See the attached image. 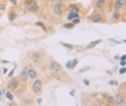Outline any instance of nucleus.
<instances>
[{
    "label": "nucleus",
    "instance_id": "f257e3e1",
    "mask_svg": "<svg viewBox=\"0 0 126 106\" xmlns=\"http://www.w3.org/2000/svg\"><path fill=\"white\" fill-rule=\"evenodd\" d=\"M46 56H47L46 49H33V50H29V52L24 55L23 60H26L29 65L40 66V65H43Z\"/></svg>",
    "mask_w": 126,
    "mask_h": 106
},
{
    "label": "nucleus",
    "instance_id": "f03ea898",
    "mask_svg": "<svg viewBox=\"0 0 126 106\" xmlns=\"http://www.w3.org/2000/svg\"><path fill=\"white\" fill-rule=\"evenodd\" d=\"M69 0H50V15L55 20H60L66 13V3Z\"/></svg>",
    "mask_w": 126,
    "mask_h": 106
},
{
    "label": "nucleus",
    "instance_id": "7ed1b4c3",
    "mask_svg": "<svg viewBox=\"0 0 126 106\" xmlns=\"http://www.w3.org/2000/svg\"><path fill=\"white\" fill-rule=\"evenodd\" d=\"M22 7L32 15H36V16H42L43 15V6L40 3V0H22Z\"/></svg>",
    "mask_w": 126,
    "mask_h": 106
},
{
    "label": "nucleus",
    "instance_id": "20e7f679",
    "mask_svg": "<svg viewBox=\"0 0 126 106\" xmlns=\"http://www.w3.org/2000/svg\"><path fill=\"white\" fill-rule=\"evenodd\" d=\"M87 22L97 23V25H105V23H108V13L100 12V10H93L92 13L87 15Z\"/></svg>",
    "mask_w": 126,
    "mask_h": 106
},
{
    "label": "nucleus",
    "instance_id": "39448f33",
    "mask_svg": "<svg viewBox=\"0 0 126 106\" xmlns=\"http://www.w3.org/2000/svg\"><path fill=\"white\" fill-rule=\"evenodd\" d=\"M43 66H45V69H47L49 72H63V70H64V67H63L56 59H53V57L49 56V55H47L46 59H45Z\"/></svg>",
    "mask_w": 126,
    "mask_h": 106
},
{
    "label": "nucleus",
    "instance_id": "423d86ee",
    "mask_svg": "<svg viewBox=\"0 0 126 106\" xmlns=\"http://www.w3.org/2000/svg\"><path fill=\"white\" fill-rule=\"evenodd\" d=\"M45 79H42V77H36L34 80H30V88H29V90H30L32 95H34V96H39V95H42L43 93V86H45Z\"/></svg>",
    "mask_w": 126,
    "mask_h": 106
},
{
    "label": "nucleus",
    "instance_id": "0eeeda50",
    "mask_svg": "<svg viewBox=\"0 0 126 106\" xmlns=\"http://www.w3.org/2000/svg\"><path fill=\"white\" fill-rule=\"evenodd\" d=\"M49 75H50L52 79L59 80L60 83H64V85H70L72 83V79L67 76V73H66V69H64L63 72H49Z\"/></svg>",
    "mask_w": 126,
    "mask_h": 106
},
{
    "label": "nucleus",
    "instance_id": "6e6552de",
    "mask_svg": "<svg viewBox=\"0 0 126 106\" xmlns=\"http://www.w3.org/2000/svg\"><path fill=\"white\" fill-rule=\"evenodd\" d=\"M109 20L108 23H120L125 22V12H118V10H109Z\"/></svg>",
    "mask_w": 126,
    "mask_h": 106
},
{
    "label": "nucleus",
    "instance_id": "1a4fd4ad",
    "mask_svg": "<svg viewBox=\"0 0 126 106\" xmlns=\"http://www.w3.org/2000/svg\"><path fill=\"white\" fill-rule=\"evenodd\" d=\"M93 10H100V12H109L110 10V0H93L92 1Z\"/></svg>",
    "mask_w": 126,
    "mask_h": 106
},
{
    "label": "nucleus",
    "instance_id": "9d476101",
    "mask_svg": "<svg viewBox=\"0 0 126 106\" xmlns=\"http://www.w3.org/2000/svg\"><path fill=\"white\" fill-rule=\"evenodd\" d=\"M66 12H76V13H83L85 12V6L79 1H67L66 3Z\"/></svg>",
    "mask_w": 126,
    "mask_h": 106
},
{
    "label": "nucleus",
    "instance_id": "9b49d317",
    "mask_svg": "<svg viewBox=\"0 0 126 106\" xmlns=\"http://www.w3.org/2000/svg\"><path fill=\"white\" fill-rule=\"evenodd\" d=\"M115 106H125L126 105V90H118L115 95Z\"/></svg>",
    "mask_w": 126,
    "mask_h": 106
},
{
    "label": "nucleus",
    "instance_id": "f8f14e48",
    "mask_svg": "<svg viewBox=\"0 0 126 106\" xmlns=\"http://www.w3.org/2000/svg\"><path fill=\"white\" fill-rule=\"evenodd\" d=\"M20 86V80L17 76H12V77H7V83H6V89L12 90L15 93V90Z\"/></svg>",
    "mask_w": 126,
    "mask_h": 106
},
{
    "label": "nucleus",
    "instance_id": "ddd939ff",
    "mask_svg": "<svg viewBox=\"0 0 126 106\" xmlns=\"http://www.w3.org/2000/svg\"><path fill=\"white\" fill-rule=\"evenodd\" d=\"M110 10L125 12L126 10V0H112L110 1Z\"/></svg>",
    "mask_w": 126,
    "mask_h": 106
},
{
    "label": "nucleus",
    "instance_id": "4468645a",
    "mask_svg": "<svg viewBox=\"0 0 126 106\" xmlns=\"http://www.w3.org/2000/svg\"><path fill=\"white\" fill-rule=\"evenodd\" d=\"M26 66H27V76H29V80H34L36 77L40 76L39 69H37L34 65H29V63H27Z\"/></svg>",
    "mask_w": 126,
    "mask_h": 106
},
{
    "label": "nucleus",
    "instance_id": "2eb2a0df",
    "mask_svg": "<svg viewBox=\"0 0 126 106\" xmlns=\"http://www.w3.org/2000/svg\"><path fill=\"white\" fill-rule=\"evenodd\" d=\"M17 77H19V80L20 83H24V85H29V76H27V66L24 65L22 67V70H20V73L17 75Z\"/></svg>",
    "mask_w": 126,
    "mask_h": 106
},
{
    "label": "nucleus",
    "instance_id": "dca6fc26",
    "mask_svg": "<svg viewBox=\"0 0 126 106\" xmlns=\"http://www.w3.org/2000/svg\"><path fill=\"white\" fill-rule=\"evenodd\" d=\"M7 19L10 23H15L16 20L19 19V7H12L9 9L7 12Z\"/></svg>",
    "mask_w": 126,
    "mask_h": 106
},
{
    "label": "nucleus",
    "instance_id": "f3484780",
    "mask_svg": "<svg viewBox=\"0 0 126 106\" xmlns=\"http://www.w3.org/2000/svg\"><path fill=\"white\" fill-rule=\"evenodd\" d=\"M29 92V88H27V85H24V83H20V86L15 90V98H23L24 95Z\"/></svg>",
    "mask_w": 126,
    "mask_h": 106
},
{
    "label": "nucleus",
    "instance_id": "a211bd4d",
    "mask_svg": "<svg viewBox=\"0 0 126 106\" xmlns=\"http://www.w3.org/2000/svg\"><path fill=\"white\" fill-rule=\"evenodd\" d=\"M20 105H23V106H32V105H34V95H24L23 98H20Z\"/></svg>",
    "mask_w": 126,
    "mask_h": 106
},
{
    "label": "nucleus",
    "instance_id": "6ab92c4d",
    "mask_svg": "<svg viewBox=\"0 0 126 106\" xmlns=\"http://www.w3.org/2000/svg\"><path fill=\"white\" fill-rule=\"evenodd\" d=\"M78 65H79V57H73V59H70V60H67L66 65L63 66V67H64L66 70H73Z\"/></svg>",
    "mask_w": 126,
    "mask_h": 106
},
{
    "label": "nucleus",
    "instance_id": "aec40b11",
    "mask_svg": "<svg viewBox=\"0 0 126 106\" xmlns=\"http://www.w3.org/2000/svg\"><path fill=\"white\" fill-rule=\"evenodd\" d=\"M103 103H105V106H115V98H113V95L103 92Z\"/></svg>",
    "mask_w": 126,
    "mask_h": 106
},
{
    "label": "nucleus",
    "instance_id": "412c9836",
    "mask_svg": "<svg viewBox=\"0 0 126 106\" xmlns=\"http://www.w3.org/2000/svg\"><path fill=\"white\" fill-rule=\"evenodd\" d=\"M102 39H96V40H92L89 45H86V46H83V50H90V49H94L96 46H99L100 43H102Z\"/></svg>",
    "mask_w": 126,
    "mask_h": 106
},
{
    "label": "nucleus",
    "instance_id": "4be33fe9",
    "mask_svg": "<svg viewBox=\"0 0 126 106\" xmlns=\"http://www.w3.org/2000/svg\"><path fill=\"white\" fill-rule=\"evenodd\" d=\"M62 27H63V29H64V30H72V29H75L76 26L73 25L72 22H64V23H63V25H62Z\"/></svg>",
    "mask_w": 126,
    "mask_h": 106
},
{
    "label": "nucleus",
    "instance_id": "5701e85b",
    "mask_svg": "<svg viewBox=\"0 0 126 106\" xmlns=\"http://www.w3.org/2000/svg\"><path fill=\"white\" fill-rule=\"evenodd\" d=\"M60 45H62L64 49H67V50H75V45H70V43H66V42H60Z\"/></svg>",
    "mask_w": 126,
    "mask_h": 106
},
{
    "label": "nucleus",
    "instance_id": "b1692460",
    "mask_svg": "<svg viewBox=\"0 0 126 106\" xmlns=\"http://www.w3.org/2000/svg\"><path fill=\"white\" fill-rule=\"evenodd\" d=\"M7 3H10V4H12V7H20L22 0H7Z\"/></svg>",
    "mask_w": 126,
    "mask_h": 106
},
{
    "label": "nucleus",
    "instance_id": "393cba45",
    "mask_svg": "<svg viewBox=\"0 0 126 106\" xmlns=\"http://www.w3.org/2000/svg\"><path fill=\"white\" fill-rule=\"evenodd\" d=\"M4 96H6V99H7V100H13V99H15V93H13L12 90L6 89V92H4Z\"/></svg>",
    "mask_w": 126,
    "mask_h": 106
},
{
    "label": "nucleus",
    "instance_id": "a878e982",
    "mask_svg": "<svg viewBox=\"0 0 126 106\" xmlns=\"http://www.w3.org/2000/svg\"><path fill=\"white\" fill-rule=\"evenodd\" d=\"M34 25L37 26V27H40V29H42V30H43V32H47V26L45 25V23H43V22H42V20H39V22H36V23H34Z\"/></svg>",
    "mask_w": 126,
    "mask_h": 106
},
{
    "label": "nucleus",
    "instance_id": "bb28decb",
    "mask_svg": "<svg viewBox=\"0 0 126 106\" xmlns=\"http://www.w3.org/2000/svg\"><path fill=\"white\" fill-rule=\"evenodd\" d=\"M90 69H92V66H85V67L79 69V70H78V73H79V75H82V73H85V72H89Z\"/></svg>",
    "mask_w": 126,
    "mask_h": 106
},
{
    "label": "nucleus",
    "instance_id": "cd10ccee",
    "mask_svg": "<svg viewBox=\"0 0 126 106\" xmlns=\"http://www.w3.org/2000/svg\"><path fill=\"white\" fill-rule=\"evenodd\" d=\"M7 7V1H0V13H3Z\"/></svg>",
    "mask_w": 126,
    "mask_h": 106
},
{
    "label": "nucleus",
    "instance_id": "c85d7f7f",
    "mask_svg": "<svg viewBox=\"0 0 126 106\" xmlns=\"http://www.w3.org/2000/svg\"><path fill=\"white\" fill-rule=\"evenodd\" d=\"M70 22H72V23H73L75 26H78L79 23L82 22V16H78V17H75V19H73V20H70Z\"/></svg>",
    "mask_w": 126,
    "mask_h": 106
},
{
    "label": "nucleus",
    "instance_id": "c756f323",
    "mask_svg": "<svg viewBox=\"0 0 126 106\" xmlns=\"http://www.w3.org/2000/svg\"><path fill=\"white\" fill-rule=\"evenodd\" d=\"M118 85H119V82L115 80V79H110L109 80V86H116V88H118Z\"/></svg>",
    "mask_w": 126,
    "mask_h": 106
},
{
    "label": "nucleus",
    "instance_id": "7c9ffc66",
    "mask_svg": "<svg viewBox=\"0 0 126 106\" xmlns=\"http://www.w3.org/2000/svg\"><path fill=\"white\" fill-rule=\"evenodd\" d=\"M0 63H1V65H10L12 62H10V60H6V59H0Z\"/></svg>",
    "mask_w": 126,
    "mask_h": 106
},
{
    "label": "nucleus",
    "instance_id": "2f4dec72",
    "mask_svg": "<svg viewBox=\"0 0 126 106\" xmlns=\"http://www.w3.org/2000/svg\"><path fill=\"white\" fill-rule=\"evenodd\" d=\"M119 72H120V75H123L126 72V67L125 66H122V67H120V70H119Z\"/></svg>",
    "mask_w": 126,
    "mask_h": 106
},
{
    "label": "nucleus",
    "instance_id": "473e14b6",
    "mask_svg": "<svg viewBox=\"0 0 126 106\" xmlns=\"http://www.w3.org/2000/svg\"><path fill=\"white\" fill-rule=\"evenodd\" d=\"M83 83H85V85H86V86H89V85H90V82L87 80V79H83Z\"/></svg>",
    "mask_w": 126,
    "mask_h": 106
},
{
    "label": "nucleus",
    "instance_id": "72a5a7b5",
    "mask_svg": "<svg viewBox=\"0 0 126 106\" xmlns=\"http://www.w3.org/2000/svg\"><path fill=\"white\" fill-rule=\"evenodd\" d=\"M75 95H76V90L72 89V90H70V96H75Z\"/></svg>",
    "mask_w": 126,
    "mask_h": 106
},
{
    "label": "nucleus",
    "instance_id": "f704fd0d",
    "mask_svg": "<svg viewBox=\"0 0 126 106\" xmlns=\"http://www.w3.org/2000/svg\"><path fill=\"white\" fill-rule=\"evenodd\" d=\"M1 95H3V92H1V88H0V98H1Z\"/></svg>",
    "mask_w": 126,
    "mask_h": 106
},
{
    "label": "nucleus",
    "instance_id": "c9c22d12",
    "mask_svg": "<svg viewBox=\"0 0 126 106\" xmlns=\"http://www.w3.org/2000/svg\"><path fill=\"white\" fill-rule=\"evenodd\" d=\"M0 1H7V0H0Z\"/></svg>",
    "mask_w": 126,
    "mask_h": 106
},
{
    "label": "nucleus",
    "instance_id": "e433bc0d",
    "mask_svg": "<svg viewBox=\"0 0 126 106\" xmlns=\"http://www.w3.org/2000/svg\"><path fill=\"white\" fill-rule=\"evenodd\" d=\"M0 32H1V27H0Z\"/></svg>",
    "mask_w": 126,
    "mask_h": 106
},
{
    "label": "nucleus",
    "instance_id": "4c0bfd02",
    "mask_svg": "<svg viewBox=\"0 0 126 106\" xmlns=\"http://www.w3.org/2000/svg\"><path fill=\"white\" fill-rule=\"evenodd\" d=\"M0 17H1V13H0Z\"/></svg>",
    "mask_w": 126,
    "mask_h": 106
}]
</instances>
